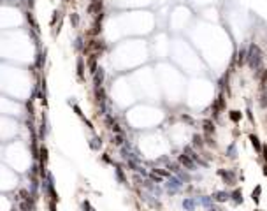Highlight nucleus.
<instances>
[{"label":"nucleus","mask_w":267,"mask_h":211,"mask_svg":"<svg viewBox=\"0 0 267 211\" xmlns=\"http://www.w3.org/2000/svg\"><path fill=\"white\" fill-rule=\"evenodd\" d=\"M232 197H234L235 202H242V194H241V190H235V192L232 194Z\"/></svg>","instance_id":"9b49d317"},{"label":"nucleus","mask_w":267,"mask_h":211,"mask_svg":"<svg viewBox=\"0 0 267 211\" xmlns=\"http://www.w3.org/2000/svg\"><path fill=\"white\" fill-rule=\"evenodd\" d=\"M230 120H232V121H239V120H241V113H239V111H232V113H230Z\"/></svg>","instance_id":"f8f14e48"},{"label":"nucleus","mask_w":267,"mask_h":211,"mask_svg":"<svg viewBox=\"0 0 267 211\" xmlns=\"http://www.w3.org/2000/svg\"><path fill=\"white\" fill-rule=\"evenodd\" d=\"M40 155H42V165H44V162H46V158H47V157H46V155H47L46 148H42V150H40Z\"/></svg>","instance_id":"4468645a"},{"label":"nucleus","mask_w":267,"mask_h":211,"mask_svg":"<svg viewBox=\"0 0 267 211\" xmlns=\"http://www.w3.org/2000/svg\"><path fill=\"white\" fill-rule=\"evenodd\" d=\"M179 186H181V183H179L178 179H174V178H172V179H169V183H167V188H169L171 192H176Z\"/></svg>","instance_id":"7ed1b4c3"},{"label":"nucleus","mask_w":267,"mask_h":211,"mask_svg":"<svg viewBox=\"0 0 267 211\" xmlns=\"http://www.w3.org/2000/svg\"><path fill=\"white\" fill-rule=\"evenodd\" d=\"M250 141H251V144L255 146V150H257V151H262L260 141H258V137H257V136H250Z\"/></svg>","instance_id":"0eeeda50"},{"label":"nucleus","mask_w":267,"mask_h":211,"mask_svg":"<svg viewBox=\"0 0 267 211\" xmlns=\"http://www.w3.org/2000/svg\"><path fill=\"white\" fill-rule=\"evenodd\" d=\"M151 179H153V181H156V183H160V181H162V178H160V176H156V173H153V174H151Z\"/></svg>","instance_id":"2eb2a0df"},{"label":"nucleus","mask_w":267,"mask_h":211,"mask_svg":"<svg viewBox=\"0 0 267 211\" xmlns=\"http://www.w3.org/2000/svg\"><path fill=\"white\" fill-rule=\"evenodd\" d=\"M264 174H265V176H267V167H265V171H264Z\"/></svg>","instance_id":"aec40b11"},{"label":"nucleus","mask_w":267,"mask_h":211,"mask_svg":"<svg viewBox=\"0 0 267 211\" xmlns=\"http://www.w3.org/2000/svg\"><path fill=\"white\" fill-rule=\"evenodd\" d=\"M193 144H195V146H200V144H202V137H200V136H193Z\"/></svg>","instance_id":"ddd939ff"},{"label":"nucleus","mask_w":267,"mask_h":211,"mask_svg":"<svg viewBox=\"0 0 267 211\" xmlns=\"http://www.w3.org/2000/svg\"><path fill=\"white\" fill-rule=\"evenodd\" d=\"M116 174H118V179H119L121 183L125 181V178H123V174H121V171H119V169H116Z\"/></svg>","instance_id":"dca6fc26"},{"label":"nucleus","mask_w":267,"mask_h":211,"mask_svg":"<svg viewBox=\"0 0 267 211\" xmlns=\"http://www.w3.org/2000/svg\"><path fill=\"white\" fill-rule=\"evenodd\" d=\"M121 141H123V139H121V136H118V137H116V144H121Z\"/></svg>","instance_id":"f3484780"},{"label":"nucleus","mask_w":267,"mask_h":211,"mask_svg":"<svg viewBox=\"0 0 267 211\" xmlns=\"http://www.w3.org/2000/svg\"><path fill=\"white\" fill-rule=\"evenodd\" d=\"M220 176L225 179V181H229V183H234L235 181V176H234V173H225V171H220Z\"/></svg>","instance_id":"20e7f679"},{"label":"nucleus","mask_w":267,"mask_h":211,"mask_svg":"<svg viewBox=\"0 0 267 211\" xmlns=\"http://www.w3.org/2000/svg\"><path fill=\"white\" fill-rule=\"evenodd\" d=\"M179 162H181L186 169H191V171L195 169V162H193V158H191L190 155H185V153H183V155H181V158H179Z\"/></svg>","instance_id":"f03ea898"},{"label":"nucleus","mask_w":267,"mask_h":211,"mask_svg":"<svg viewBox=\"0 0 267 211\" xmlns=\"http://www.w3.org/2000/svg\"><path fill=\"white\" fill-rule=\"evenodd\" d=\"M209 211H218V209H214V208H211V209H209Z\"/></svg>","instance_id":"6ab92c4d"},{"label":"nucleus","mask_w":267,"mask_h":211,"mask_svg":"<svg viewBox=\"0 0 267 211\" xmlns=\"http://www.w3.org/2000/svg\"><path fill=\"white\" fill-rule=\"evenodd\" d=\"M102 79H104V70H102V69H99L97 72H95V85L99 86V85L102 83Z\"/></svg>","instance_id":"6e6552de"},{"label":"nucleus","mask_w":267,"mask_h":211,"mask_svg":"<svg viewBox=\"0 0 267 211\" xmlns=\"http://www.w3.org/2000/svg\"><path fill=\"white\" fill-rule=\"evenodd\" d=\"M183 208H185V209H188V211H193V209H195V202H193L191 199H186V201L183 202Z\"/></svg>","instance_id":"1a4fd4ad"},{"label":"nucleus","mask_w":267,"mask_h":211,"mask_svg":"<svg viewBox=\"0 0 267 211\" xmlns=\"http://www.w3.org/2000/svg\"><path fill=\"white\" fill-rule=\"evenodd\" d=\"M262 151H264V157H265V160H267V146H265V148H262Z\"/></svg>","instance_id":"a211bd4d"},{"label":"nucleus","mask_w":267,"mask_h":211,"mask_svg":"<svg viewBox=\"0 0 267 211\" xmlns=\"http://www.w3.org/2000/svg\"><path fill=\"white\" fill-rule=\"evenodd\" d=\"M213 130H214V127H213V123L207 120V121H204V132H206V136L209 137L211 134H213Z\"/></svg>","instance_id":"39448f33"},{"label":"nucleus","mask_w":267,"mask_h":211,"mask_svg":"<svg viewBox=\"0 0 267 211\" xmlns=\"http://www.w3.org/2000/svg\"><path fill=\"white\" fill-rule=\"evenodd\" d=\"M260 62H262V53H260L258 46L253 44V46L250 48V53H248V64H250L251 69H257V67L260 65Z\"/></svg>","instance_id":"f257e3e1"},{"label":"nucleus","mask_w":267,"mask_h":211,"mask_svg":"<svg viewBox=\"0 0 267 211\" xmlns=\"http://www.w3.org/2000/svg\"><path fill=\"white\" fill-rule=\"evenodd\" d=\"M260 192H262V188H260V186H257V188L253 190L251 197H253V201H255V202H258V199H260V197H258V195H260Z\"/></svg>","instance_id":"9d476101"},{"label":"nucleus","mask_w":267,"mask_h":211,"mask_svg":"<svg viewBox=\"0 0 267 211\" xmlns=\"http://www.w3.org/2000/svg\"><path fill=\"white\" fill-rule=\"evenodd\" d=\"M214 199H216L218 202H225V201L229 199V194H227V192H216V194H214Z\"/></svg>","instance_id":"423d86ee"}]
</instances>
